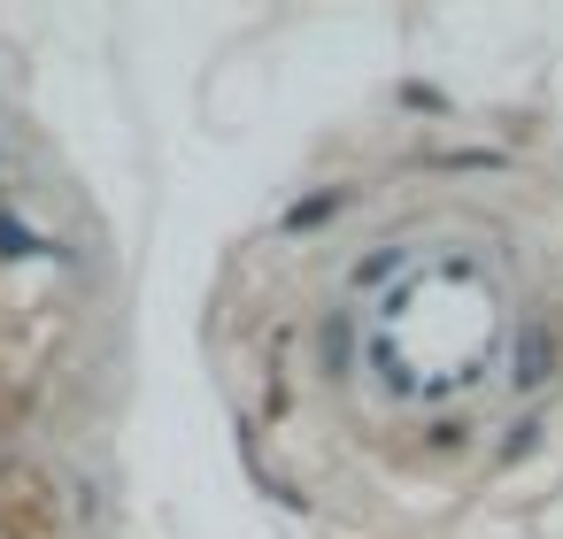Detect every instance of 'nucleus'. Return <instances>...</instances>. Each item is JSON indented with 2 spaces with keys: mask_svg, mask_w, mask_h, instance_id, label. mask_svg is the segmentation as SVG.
Wrapping results in <instances>:
<instances>
[{
  "mask_svg": "<svg viewBox=\"0 0 563 539\" xmlns=\"http://www.w3.org/2000/svg\"><path fill=\"white\" fill-rule=\"evenodd\" d=\"M555 362H563V339H555V324H548V316H532V324L517 332V347H509V385H517V393H532V385H548V378H555Z\"/></svg>",
  "mask_w": 563,
  "mask_h": 539,
  "instance_id": "1",
  "label": "nucleus"
},
{
  "mask_svg": "<svg viewBox=\"0 0 563 539\" xmlns=\"http://www.w3.org/2000/svg\"><path fill=\"white\" fill-rule=\"evenodd\" d=\"M317 362H324V378H347V362H355V324L347 316L317 324Z\"/></svg>",
  "mask_w": 563,
  "mask_h": 539,
  "instance_id": "2",
  "label": "nucleus"
},
{
  "mask_svg": "<svg viewBox=\"0 0 563 539\" xmlns=\"http://www.w3.org/2000/svg\"><path fill=\"white\" fill-rule=\"evenodd\" d=\"M332 216H340V193H317V201H301L286 216V232H309V224H332Z\"/></svg>",
  "mask_w": 563,
  "mask_h": 539,
  "instance_id": "3",
  "label": "nucleus"
},
{
  "mask_svg": "<svg viewBox=\"0 0 563 539\" xmlns=\"http://www.w3.org/2000/svg\"><path fill=\"white\" fill-rule=\"evenodd\" d=\"M24 255H40V239H32L16 216H0V262H24Z\"/></svg>",
  "mask_w": 563,
  "mask_h": 539,
  "instance_id": "4",
  "label": "nucleus"
},
{
  "mask_svg": "<svg viewBox=\"0 0 563 539\" xmlns=\"http://www.w3.org/2000/svg\"><path fill=\"white\" fill-rule=\"evenodd\" d=\"M401 262H409V255H401V247H378V255H371V262H355V285H378V278H394V270H401Z\"/></svg>",
  "mask_w": 563,
  "mask_h": 539,
  "instance_id": "5",
  "label": "nucleus"
},
{
  "mask_svg": "<svg viewBox=\"0 0 563 539\" xmlns=\"http://www.w3.org/2000/svg\"><path fill=\"white\" fill-rule=\"evenodd\" d=\"M540 447V416H525V424H509V439H501V462H525Z\"/></svg>",
  "mask_w": 563,
  "mask_h": 539,
  "instance_id": "6",
  "label": "nucleus"
},
{
  "mask_svg": "<svg viewBox=\"0 0 563 539\" xmlns=\"http://www.w3.org/2000/svg\"><path fill=\"white\" fill-rule=\"evenodd\" d=\"M471 439V416H455V424H432V447H463Z\"/></svg>",
  "mask_w": 563,
  "mask_h": 539,
  "instance_id": "7",
  "label": "nucleus"
}]
</instances>
